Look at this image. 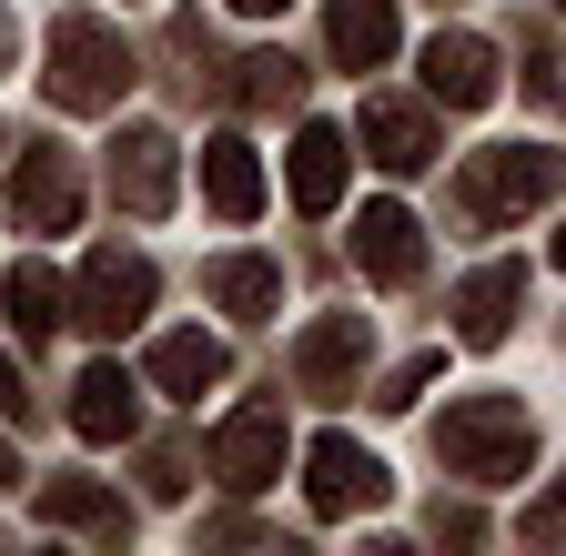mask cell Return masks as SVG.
Instances as JSON below:
<instances>
[{
    "label": "cell",
    "mask_w": 566,
    "mask_h": 556,
    "mask_svg": "<svg viewBox=\"0 0 566 556\" xmlns=\"http://www.w3.org/2000/svg\"><path fill=\"white\" fill-rule=\"evenodd\" d=\"M0 415H21V365L0 355Z\"/></svg>",
    "instance_id": "cell-25"
},
{
    "label": "cell",
    "mask_w": 566,
    "mask_h": 556,
    "mask_svg": "<svg viewBox=\"0 0 566 556\" xmlns=\"http://www.w3.org/2000/svg\"><path fill=\"white\" fill-rule=\"evenodd\" d=\"M344 172H354V143H344L334 122H304L294 132V202H304V213H334V202H344Z\"/></svg>",
    "instance_id": "cell-16"
},
{
    "label": "cell",
    "mask_w": 566,
    "mask_h": 556,
    "mask_svg": "<svg viewBox=\"0 0 566 556\" xmlns=\"http://www.w3.org/2000/svg\"><path fill=\"white\" fill-rule=\"evenodd\" d=\"M233 11H253V21H263V11H283V0H233Z\"/></svg>",
    "instance_id": "cell-28"
},
{
    "label": "cell",
    "mask_w": 566,
    "mask_h": 556,
    "mask_svg": "<svg viewBox=\"0 0 566 556\" xmlns=\"http://www.w3.org/2000/svg\"><path fill=\"white\" fill-rule=\"evenodd\" d=\"M41 516H51V526H92V536H122V526H132L122 496H102V485H82V475L41 485Z\"/></svg>",
    "instance_id": "cell-21"
},
{
    "label": "cell",
    "mask_w": 566,
    "mask_h": 556,
    "mask_svg": "<svg viewBox=\"0 0 566 556\" xmlns=\"http://www.w3.org/2000/svg\"><path fill=\"white\" fill-rule=\"evenodd\" d=\"M556 263H566V233H556Z\"/></svg>",
    "instance_id": "cell-29"
},
{
    "label": "cell",
    "mask_w": 566,
    "mask_h": 556,
    "mask_svg": "<svg viewBox=\"0 0 566 556\" xmlns=\"http://www.w3.org/2000/svg\"><path fill=\"white\" fill-rule=\"evenodd\" d=\"M202 294L223 304V314H243V324H263V314L283 304V273H273L263 253H223V263L202 273Z\"/></svg>",
    "instance_id": "cell-19"
},
{
    "label": "cell",
    "mask_w": 566,
    "mask_h": 556,
    "mask_svg": "<svg viewBox=\"0 0 566 556\" xmlns=\"http://www.w3.org/2000/svg\"><path fill=\"white\" fill-rule=\"evenodd\" d=\"M516 304H526V263H485V273H465V294H455V334L465 344H506Z\"/></svg>",
    "instance_id": "cell-14"
},
{
    "label": "cell",
    "mask_w": 566,
    "mask_h": 556,
    "mask_svg": "<svg viewBox=\"0 0 566 556\" xmlns=\"http://www.w3.org/2000/svg\"><path fill=\"white\" fill-rule=\"evenodd\" d=\"M132 426H142V395H132L122 365H92L82 385H71V436H82V445H122Z\"/></svg>",
    "instance_id": "cell-11"
},
{
    "label": "cell",
    "mask_w": 566,
    "mask_h": 556,
    "mask_svg": "<svg viewBox=\"0 0 566 556\" xmlns=\"http://www.w3.org/2000/svg\"><path fill=\"white\" fill-rule=\"evenodd\" d=\"M112 192L132 202L142 223L172 213V143H163V132H122V143H112Z\"/></svg>",
    "instance_id": "cell-12"
},
{
    "label": "cell",
    "mask_w": 566,
    "mask_h": 556,
    "mask_svg": "<svg viewBox=\"0 0 566 556\" xmlns=\"http://www.w3.org/2000/svg\"><path fill=\"white\" fill-rule=\"evenodd\" d=\"M233 102H253V112H283V102H294L304 92V72H294V61H283V51H253V61H233Z\"/></svg>",
    "instance_id": "cell-22"
},
{
    "label": "cell",
    "mask_w": 566,
    "mask_h": 556,
    "mask_svg": "<svg viewBox=\"0 0 566 556\" xmlns=\"http://www.w3.org/2000/svg\"><path fill=\"white\" fill-rule=\"evenodd\" d=\"M153 385L182 395V405H202L212 385H223V344H212V334H163L153 344Z\"/></svg>",
    "instance_id": "cell-20"
},
{
    "label": "cell",
    "mask_w": 566,
    "mask_h": 556,
    "mask_svg": "<svg viewBox=\"0 0 566 556\" xmlns=\"http://www.w3.org/2000/svg\"><path fill=\"white\" fill-rule=\"evenodd\" d=\"M354 365H365V314H324V324L294 344L304 395H344V385H354Z\"/></svg>",
    "instance_id": "cell-15"
},
{
    "label": "cell",
    "mask_w": 566,
    "mask_h": 556,
    "mask_svg": "<svg viewBox=\"0 0 566 556\" xmlns=\"http://www.w3.org/2000/svg\"><path fill=\"white\" fill-rule=\"evenodd\" d=\"M41 72H51V102H61V112H112V102L132 92V51L112 41L102 11H61Z\"/></svg>",
    "instance_id": "cell-2"
},
{
    "label": "cell",
    "mask_w": 566,
    "mask_h": 556,
    "mask_svg": "<svg viewBox=\"0 0 566 556\" xmlns=\"http://www.w3.org/2000/svg\"><path fill=\"white\" fill-rule=\"evenodd\" d=\"M0 304H11V324H21L31 344H51V334L71 324V284H61L51 263H11V273H0Z\"/></svg>",
    "instance_id": "cell-18"
},
{
    "label": "cell",
    "mask_w": 566,
    "mask_h": 556,
    "mask_svg": "<svg viewBox=\"0 0 566 556\" xmlns=\"http://www.w3.org/2000/svg\"><path fill=\"white\" fill-rule=\"evenodd\" d=\"M11 213H21L31 233H71V223H82V172H71L61 143H31V153H21V172H11Z\"/></svg>",
    "instance_id": "cell-7"
},
{
    "label": "cell",
    "mask_w": 566,
    "mask_h": 556,
    "mask_svg": "<svg viewBox=\"0 0 566 556\" xmlns=\"http://www.w3.org/2000/svg\"><path fill=\"white\" fill-rule=\"evenodd\" d=\"M556 11H566V0H556Z\"/></svg>",
    "instance_id": "cell-30"
},
{
    "label": "cell",
    "mask_w": 566,
    "mask_h": 556,
    "mask_svg": "<svg viewBox=\"0 0 566 556\" xmlns=\"http://www.w3.org/2000/svg\"><path fill=\"white\" fill-rule=\"evenodd\" d=\"M424 92H436L446 112H485L495 102V51L475 31H436L424 41Z\"/></svg>",
    "instance_id": "cell-8"
},
{
    "label": "cell",
    "mask_w": 566,
    "mask_h": 556,
    "mask_svg": "<svg viewBox=\"0 0 566 556\" xmlns=\"http://www.w3.org/2000/svg\"><path fill=\"white\" fill-rule=\"evenodd\" d=\"M202 202L223 223H253L263 213V162H253L243 132H212V143H202Z\"/></svg>",
    "instance_id": "cell-10"
},
{
    "label": "cell",
    "mask_w": 566,
    "mask_h": 556,
    "mask_svg": "<svg viewBox=\"0 0 566 556\" xmlns=\"http://www.w3.org/2000/svg\"><path fill=\"white\" fill-rule=\"evenodd\" d=\"M556 182H566V153H546V143H495V153H465V172H455V192H465L475 223H526V213H546Z\"/></svg>",
    "instance_id": "cell-3"
},
{
    "label": "cell",
    "mask_w": 566,
    "mask_h": 556,
    "mask_svg": "<svg viewBox=\"0 0 566 556\" xmlns=\"http://www.w3.org/2000/svg\"><path fill=\"white\" fill-rule=\"evenodd\" d=\"M354 132H365V153H375L385 172H424V162H436V122H424L415 102H365V122H354Z\"/></svg>",
    "instance_id": "cell-17"
},
{
    "label": "cell",
    "mask_w": 566,
    "mask_h": 556,
    "mask_svg": "<svg viewBox=\"0 0 566 556\" xmlns=\"http://www.w3.org/2000/svg\"><path fill=\"white\" fill-rule=\"evenodd\" d=\"M424 375H436V355L405 365V375H385V395H375V405H415V395H424Z\"/></svg>",
    "instance_id": "cell-24"
},
{
    "label": "cell",
    "mask_w": 566,
    "mask_h": 556,
    "mask_svg": "<svg viewBox=\"0 0 566 556\" xmlns=\"http://www.w3.org/2000/svg\"><path fill=\"white\" fill-rule=\"evenodd\" d=\"M0 485H21V455H11V445H0Z\"/></svg>",
    "instance_id": "cell-26"
},
{
    "label": "cell",
    "mask_w": 566,
    "mask_h": 556,
    "mask_svg": "<svg viewBox=\"0 0 566 556\" xmlns=\"http://www.w3.org/2000/svg\"><path fill=\"white\" fill-rule=\"evenodd\" d=\"M385 465L354 445V436H314V455H304V496H314V516H365V506H385Z\"/></svg>",
    "instance_id": "cell-6"
},
{
    "label": "cell",
    "mask_w": 566,
    "mask_h": 556,
    "mask_svg": "<svg viewBox=\"0 0 566 556\" xmlns=\"http://www.w3.org/2000/svg\"><path fill=\"white\" fill-rule=\"evenodd\" d=\"M0 72H11V11H0Z\"/></svg>",
    "instance_id": "cell-27"
},
{
    "label": "cell",
    "mask_w": 566,
    "mask_h": 556,
    "mask_svg": "<svg viewBox=\"0 0 566 556\" xmlns=\"http://www.w3.org/2000/svg\"><path fill=\"white\" fill-rule=\"evenodd\" d=\"M142 314H153V263L122 253V243H102V253L82 263V284H71V324H92V334H132Z\"/></svg>",
    "instance_id": "cell-4"
},
{
    "label": "cell",
    "mask_w": 566,
    "mask_h": 556,
    "mask_svg": "<svg viewBox=\"0 0 566 556\" xmlns=\"http://www.w3.org/2000/svg\"><path fill=\"white\" fill-rule=\"evenodd\" d=\"M526 546H566V475H556V496L526 506Z\"/></svg>",
    "instance_id": "cell-23"
},
{
    "label": "cell",
    "mask_w": 566,
    "mask_h": 556,
    "mask_svg": "<svg viewBox=\"0 0 566 556\" xmlns=\"http://www.w3.org/2000/svg\"><path fill=\"white\" fill-rule=\"evenodd\" d=\"M202 465L223 475L233 496L273 485V475H283V405H243V415H223V426H212V445H202Z\"/></svg>",
    "instance_id": "cell-5"
},
{
    "label": "cell",
    "mask_w": 566,
    "mask_h": 556,
    "mask_svg": "<svg viewBox=\"0 0 566 556\" xmlns=\"http://www.w3.org/2000/svg\"><path fill=\"white\" fill-rule=\"evenodd\" d=\"M324 41H334L344 72H375V61H395L405 21H395V0H334V11H324Z\"/></svg>",
    "instance_id": "cell-13"
},
{
    "label": "cell",
    "mask_w": 566,
    "mask_h": 556,
    "mask_svg": "<svg viewBox=\"0 0 566 556\" xmlns=\"http://www.w3.org/2000/svg\"><path fill=\"white\" fill-rule=\"evenodd\" d=\"M354 263L375 273V284H415L424 273V233L405 202H365V223H354Z\"/></svg>",
    "instance_id": "cell-9"
},
{
    "label": "cell",
    "mask_w": 566,
    "mask_h": 556,
    "mask_svg": "<svg viewBox=\"0 0 566 556\" xmlns=\"http://www.w3.org/2000/svg\"><path fill=\"white\" fill-rule=\"evenodd\" d=\"M436 455H446L455 475H475V485H506V475H526V455H536V415H526L516 395H465V405L436 415Z\"/></svg>",
    "instance_id": "cell-1"
}]
</instances>
